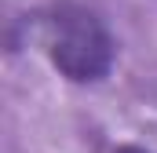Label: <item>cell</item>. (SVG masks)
Wrapping results in <instances>:
<instances>
[{"label":"cell","instance_id":"1","mask_svg":"<svg viewBox=\"0 0 157 153\" xmlns=\"http://www.w3.org/2000/svg\"><path fill=\"white\" fill-rule=\"evenodd\" d=\"M44 47L55 69L73 84L102 80L113 66V37L102 18L80 4H59L44 18Z\"/></svg>","mask_w":157,"mask_h":153},{"label":"cell","instance_id":"2","mask_svg":"<svg viewBox=\"0 0 157 153\" xmlns=\"http://www.w3.org/2000/svg\"><path fill=\"white\" fill-rule=\"evenodd\" d=\"M117 153H146V150H139V146H121Z\"/></svg>","mask_w":157,"mask_h":153}]
</instances>
